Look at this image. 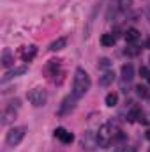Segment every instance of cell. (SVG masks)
<instances>
[{
	"instance_id": "d6986e66",
	"label": "cell",
	"mask_w": 150,
	"mask_h": 152,
	"mask_svg": "<svg viewBox=\"0 0 150 152\" xmlns=\"http://www.w3.org/2000/svg\"><path fill=\"white\" fill-rule=\"evenodd\" d=\"M12 62H14V60H12V57H11V51L5 50L4 55H2V64H4L5 67H9V66H12Z\"/></svg>"
},
{
	"instance_id": "ba28073f",
	"label": "cell",
	"mask_w": 150,
	"mask_h": 152,
	"mask_svg": "<svg viewBox=\"0 0 150 152\" xmlns=\"http://www.w3.org/2000/svg\"><path fill=\"white\" fill-rule=\"evenodd\" d=\"M55 136H57L62 143H73V140H74V134L69 133V131L64 129V127H57V129H55Z\"/></svg>"
},
{
	"instance_id": "277c9868",
	"label": "cell",
	"mask_w": 150,
	"mask_h": 152,
	"mask_svg": "<svg viewBox=\"0 0 150 152\" xmlns=\"http://www.w3.org/2000/svg\"><path fill=\"white\" fill-rule=\"evenodd\" d=\"M25 133H27L25 127H12V129H9V133H7V136H5L7 145H9V147H16V145H20L21 140L25 138Z\"/></svg>"
},
{
	"instance_id": "52a82bcc",
	"label": "cell",
	"mask_w": 150,
	"mask_h": 152,
	"mask_svg": "<svg viewBox=\"0 0 150 152\" xmlns=\"http://www.w3.org/2000/svg\"><path fill=\"white\" fill-rule=\"evenodd\" d=\"M78 101L74 96L71 94V96H67L64 101H62V104H60V110H58V115H66V113H69L73 108H74V103Z\"/></svg>"
},
{
	"instance_id": "cb8c5ba5",
	"label": "cell",
	"mask_w": 150,
	"mask_h": 152,
	"mask_svg": "<svg viewBox=\"0 0 150 152\" xmlns=\"http://www.w3.org/2000/svg\"><path fill=\"white\" fill-rule=\"evenodd\" d=\"M147 48H150V37H149V41H147Z\"/></svg>"
},
{
	"instance_id": "7402d4cb",
	"label": "cell",
	"mask_w": 150,
	"mask_h": 152,
	"mask_svg": "<svg viewBox=\"0 0 150 152\" xmlns=\"http://www.w3.org/2000/svg\"><path fill=\"white\" fill-rule=\"evenodd\" d=\"M140 75L143 76V78H147L150 73H149V69H147V67H141V69H140Z\"/></svg>"
},
{
	"instance_id": "7a4b0ae2",
	"label": "cell",
	"mask_w": 150,
	"mask_h": 152,
	"mask_svg": "<svg viewBox=\"0 0 150 152\" xmlns=\"http://www.w3.org/2000/svg\"><path fill=\"white\" fill-rule=\"evenodd\" d=\"M90 85H92V81H90L88 73L85 69L78 67L74 71V78H73V96L76 99H81L90 90Z\"/></svg>"
},
{
	"instance_id": "44dd1931",
	"label": "cell",
	"mask_w": 150,
	"mask_h": 152,
	"mask_svg": "<svg viewBox=\"0 0 150 152\" xmlns=\"http://www.w3.org/2000/svg\"><path fill=\"white\" fill-rule=\"evenodd\" d=\"M115 152H134V149L133 147H127V145H122V147L115 149Z\"/></svg>"
},
{
	"instance_id": "3957f363",
	"label": "cell",
	"mask_w": 150,
	"mask_h": 152,
	"mask_svg": "<svg viewBox=\"0 0 150 152\" xmlns=\"http://www.w3.org/2000/svg\"><path fill=\"white\" fill-rule=\"evenodd\" d=\"M27 99H28V103L32 104V106H36V108H41V106H44L46 104V101H48V94H46V90L44 88H32L28 94H27Z\"/></svg>"
},
{
	"instance_id": "ffe728a7",
	"label": "cell",
	"mask_w": 150,
	"mask_h": 152,
	"mask_svg": "<svg viewBox=\"0 0 150 152\" xmlns=\"http://www.w3.org/2000/svg\"><path fill=\"white\" fill-rule=\"evenodd\" d=\"M138 53H140V50H138L136 46H131V48L125 50V55H131V57H134V55H138Z\"/></svg>"
},
{
	"instance_id": "603a6c76",
	"label": "cell",
	"mask_w": 150,
	"mask_h": 152,
	"mask_svg": "<svg viewBox=\"0 0 150 152\" xmlns=\"http://www.w3.org/2000/svg\"><path fill=\"white\" fill-rule=\"evenodd\" d=\"M145 136H147V140H149V142H150V129H149V131H147V134H145Z\"/></svg>"
},
{
	"instance_id": "8992f818",
	"label": "cell",
	"mask_w": 150,
	"mask_h": 152,
	"mask_svg": "<svg viewBox=\"0 0 150 152\" xmlns=\"http://www.w3.org/2000/svg\"><path fill=\"white\" fill-rule=\"evenodd\" d=\"M36 55H37V46H34V44H28V46L20 48V57H21L25 62H30Z\"/></svg>"
},
{
	"instance_id": "484cf974",
	"label": "cell",
	"mask_w": 150,
	"mask_h": 152,
	"mask_svg": "<svg viewBox=\"0 0 150 152\" xmlns=\"http://www.w3.org/2000/svg\"><path fill=\"white\" fill-rule=\"evenodd\" d=\"M149 62H150V57H149Z\"/></svg>"
},
{
	"instance_id": "8fae6325",
	"label": "cell",
	"mask_w": 150,
	"mask_h": 152,
	"mask_svg": "<svg viewBox=\"0 0 150 152\" xmlns=\"http://www.w3.org/2000/svg\"><path fill=\"white\" fill-rule=\"evenodd\" d=\"M113 80H115V73L110 69V71H104V75L99 78V83H101L103 87H108L110 83H113Z\"/></svg>"
},
{
	"instance_id": "e0dca14e",
	"label": "cell",
	"mask_w": 150,
	"mask_h": 152,
	"mask_svg": "<svg viewBox=\"0 0 150 152\" xmlns=\"http://www.w3.org/2000/svg\"><path fill=\"white\" fill-rule=\"evenodd\" d=\"M136 94H138L140 97H143V99H149L150 97V92L145 85H136Z\"/></svg>"
},
{
	"instance_id": "4fadbf2b",
	"label": "cell",
	"mask_w": 150,
	"mask_h": 152,
	"mask_svg": "<svg viewBox=\"0 0 150 152\" xmlns=\"http://www.w3.org/2000/svg\"><path fill=\"white\" fill-rule=\"evenodd\" d=\"M58 67H60V60H50L48 66H46V73L51 75V76H55L57 71H58Z\"/></svg>"
},
{
	"instance_id": "9c48e42d",
	"label": "cell",
	"mask_w": 150,
	"mask_h": 152,
	"mask_svg": "<svg viewBox=\"0 0 150 152\" xmlns=\"http://www.w3.org/2000/svg\"><path fill=\"white\" fill-rule=\"evenodd\" d=\"M28 71V67L27 66H21V67H14V69H11V71H7L4 78H2V83H5V81H9V80H12V78H16V76H21L25 75Z\"/></svg>"
},
{
	"instance_id": "7c38bea8",
	"label": "cell",
	"mask_w": 150,
	"mask_h": 152,
	"mask_svg": "<svg viewBox=\"0 0 150 152\" xmlns=\"http://www.w3.org/2000/svg\"><path fill=\"white\" fill-rule=\"evenodd\" d=\"M66 44H67V37H58L50 44V50H51V51H58V50L66 48Z\"/></svg>"
},
{
	"instance_id": "30bf717a",
	"label": "cell",
	"mask_w": 150,
	"mask_h": 152,
	"mask_svg": "<svg viewBox=\"0 0 150 152\" xmlns=\"http://www.w3.org/2000/svg\"><path fill=\"white\" fill-rule=\"evenodd\" d=\"M134 78V67L133 64H124L122 66V80L124 81H131Z\"/></svg>"
},
{
	"instance_id": "6da1fadb",
	"label": "cell",
	"mask_w": 150,
	"mask_h": 152,
	"mask_svg": "<svg viewBox=\"0 0 150 152\" xmlns=\"http://www.w3.org/2000/svg\"><path fill=\"white\" fill-rule=\"evenodd\" d=\"M120 133H122V131H120V127H118L117 124H113V122H106V124H103V126L99 127V133H97L99 147L108 149L117 138H122Z\"/></svg>"
},
{
	"instance_id": "ac0fdd59",
	"label": "cell",
	"mask_w": 150,
	"mask_h": 152,
	"mask_svg": "<svg viewBox=\"0 0 150 152\" xmlns=\"http://www.w3.org/2000/svg\"><path fill=\"white\" fill-rule=\"evenodd\" d=\"M97 67H99V69H103V71H110V67H111V62H110V58H106V57L99 58V62H97Z\"/></svg>"
},
{
	"instance_id": "d4e9b609",
	"label": "cell",
	"mask_w": 150,
	"mask_h": 152,
	"mask_svg": "<svg viewBox=\"0 0 150 152\" xmlns=\"http://www.w3.org/2000/svg\"><path fill=\"white\" fill-rule=\"evenodd\" d=\"M147 81H149V83H150V75H149V76H147Z\"/></svg>"
},
{
	"instance_id": "2e32d148",
	"label": "cell",
	"mask_w": 150,
	"mask_h": 152,
	"mask_svg": "<svg viewBox=\"0 0 150 152\" xmlns=\"http://www.w3.org/2000/svg\"><path fill=\"white\" fill-rule=\"evenodd\" d=\"M104 103H106V106H110V108H113V106H117V103H118V96H117L115 92H110V94L106 96Z\"/></svg>"
},
{
	"instance_id": "5b68a950",
	"label": "cell",
	"mask_w": 150,
	"mask_h": 152,
	"mask_svg": "<svg viewBox=\"0 0 150 152\" xmlns=\"http://www.w3.org/2000/svg\"><path fill=\"white\" fill-rule=\"evenodd\" d=\"M99 145V138L94 131H87L81 138V149L83 151H94Z\"/></svg>"
},
{
	"instance_id": "4316f807",
	"label": "cell",
	"mask_w": 150,
	"mask_h": 152,
	"mask_svg": "<svg viewBox=\"0 0 150 152\" xmlns=\"http://www.w3.org/2000/svg\"><path fill=\"white\" fill-rule=\"evenodd\" d=\"M149 152H150V149H149Z\"/></svg>"
},
{
	"instance_id": "9a60e30c",
	"label": "cell",
	"mask_w": 150,
	"mask_h": 152,
	"mask_svg": "<svg viewBox=\"0 0 150 152\" xmlns=\"http://www.w3.org/2000/svg\"><path fill=\"white\" fill-rule=\"evenodd\" d=\"M101 44L106 46V48H108V46H113V44H115V36H113V34H103V36H101Z\"/></svg>"
},
{
	"instance_id": "5bb4252c",
	"label": "cell",
	"mask_w": 150,
	"mask_h": 152,
	"mask_svg": "<svg viewBox=\"0 0 150 152\" xmlns=\"http://www.w3.org/2000/svg\"><path fill=\"white\" fill-rule=\"evenodd\" d=\"M138 39H140V32L136 28H127V32H125V41L127 42H134Z\"/></svg>"
}]
</instances>
